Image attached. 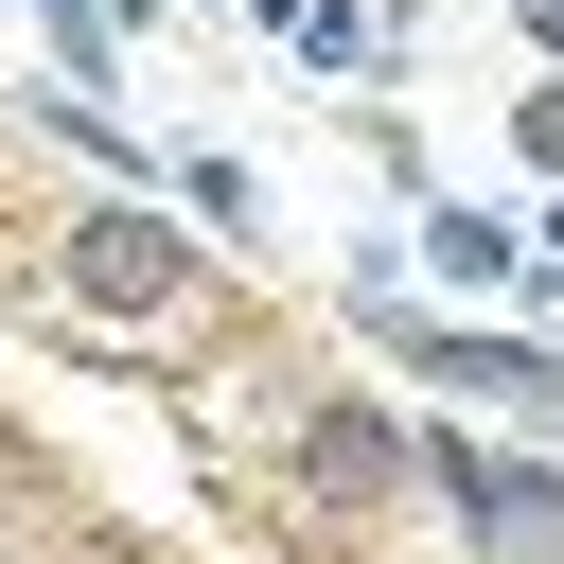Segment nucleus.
Masks as SVG:
<instances>
[{
  "mask_svg": "<svg viewBox=\"0 0 564 564\" xmlns=\"http://www.w3.org/2000/svg\"><path fill=\"white\" fill-rule=\"evenodd\" d=\"M370 335H388V370H423V388H494L529 441H564V352L546 335H476V317H405V300H352Z\"/></svg>",
  "mask_w": 564,
  "mask_h": 564,
  "instance_id": "f257e3e1",
  "label": "nucleus"
},
{
  "mask_svg": "<svg viewBox=\"0 0 564 564\" xmlns=\"http://www.w3.org/2000/svg\"><path fill=\"white\" fill-rule=\"evenodd\" d=\"M423 476L458 494V529L494 564H546L564 546V458H494V441H423Z\"/></svg>",
  "mask_w": 564,
  "mask_h": 564,
  "instance_id": "f03ea898",
  "label": "nucleus"
},
{
  "mask_svg": "<svg viewBox=\"0 0 564 564\" xmlns=\"http://www.w3.org/2000/svg\"><path fill=\"white\" fill-rule=\"evenodd\" d=\"M53 264H70V300H88V317H159V300L194 282V229H176V212H88Z\"/></svg>",
  "mask_w": 564,
  "mask_h": 564,
  "instance_id": "7ed1b4c3",
  "label": "nucleus"
},
{
  "mask_svg": "<svg viewBox=\"0 0 564 564\" xmlns=\"http://www.w3.org/2000/svg\"><path fill=\"white\" fill-rule=\"evenodd\" d=\"M405 264H423V282H458V300H546V264H529V229H511V212H458V194H423V229H405Z\"/></svg>",
  "mask_w": 564,
  "mask_h": 564,
  "instance_id": "20e7f679",
  "label": "nucleus"
},
{
  "mask_svg": "<svg viewBox=\"0 0 564 564\" xmlns=\"http://www.w3.org/2000/svg\"><path fill=\"white\" fill-rule=\"evenodd\" d=\"M300 476L370 511V494H405V476H423V441H405L388 405H317V423H300Z\"/></svg>",
  "mask_w": 564,
  "mask_h": 564,
  "instance_id": "39448f33",
  "label": "nucleus"
},
{
  "mask_svg": "<svg viewBox=\"0 0 564 564\" xmlns=\"http://www.w3.org/2000/svg\"><path fill=\"white\" fill-rule=\"evenodd\" d=\"M176 229H194V247L264 229V176H247V159H194V176H176Z\"/></svg>",
  "mask_w": 564,
  "mask_h": 564,
  "instance_id": "423d86ee",
  "label": "nucleus"
},
{
  "mask_svg": "<svg viewBox=\"0 0 564 564\" xmlns=\"http://www.w3.org/2000/svg\"><path fill=\"white\" fill-rule=\"evenodd\" d=\"M282 53H300V70H370L388 35H370V0H300V18H282Z\"/></svg>",
  "mask_w": 564,
  "mask_h": 564,
  "instance_id": "0eeeda50",
  "label": "nucleus"
},
{
  "mask_svg": "<svg viewBox=\"0 0 564 564\" xmlns=\"http://www.w3.org/2000/svg\"><path fill=\"white\" fill-rule=\"evenodd\" d=\"M511 159H529V176H546V194H564V70H546V88H529V106H511Z\"/></svg>",
  "mask_w": 564,
  "mask_h": 564,
  "instance_id": "6e6552de",
  "label": "nucleus"
},
{
  "mask_svg": "<svg viewBox=\"0 0 564 564\" xmlns=\"http://www.w3.org/2000/svg\"><path fill=\"white\" fill-rule=\"evenodd\" d=\"M511 35H529V53H564V0H511Z\"/></svg>",
  "mask_w": 564,
  "mask_h": 564,
  "instance_id": "1a4fd4ad",
  "label": "nucleus"
},
{
  "mask_svg": "<svg viewBox=\"0 0 564 564\" xmlns=\"http://www.w3.org/2000/svg\"><path fill=\"white\" fill-rule=\"evenodd\" d=\"M529 264H546V282H564V194H546V229H529Z\"/></svg>",
  "mask_w": 564,
  "mask_h": 564,
  "instance_id": "9d476101",
  "label": "nucleus"
},
{
  "mask_svg": "<svg viewBox=\"0 0 564 564\" xmlns=\"http://www.w3.org/2000/svg\"><path fill=\"white\" fill-rule=\"evenodd\" d=\"M247 18H264V35H282V18H300V0H247Z\"/></svg>",
  "mask_w": 564,
  "mask_h": 564,
  "instance_id": "9b49d317",
  "label": "nucleus"
}]
</instances>
